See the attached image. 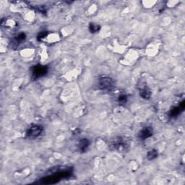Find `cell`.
<instances>
[{"instance_id":"obj_10","label":"cell","mask_w":185,"mask_h":185,"mask_svg":"<svg viewBox=\"0 0 185 185\" xmlns=\"http://www.w3.org/2000/svg\"><path fill=\"white\" fill-rule=\"evenodd\" d=\"M89 30L92 33H95L100 30V26L95 23H90L89 25Z\"/></svg>"},{"instance_id":"obj_4","label":"cell","mask_w":185,"mask_h":185,"mask_svg":"<svg viewBox=\"0 0 185 185\" xmlns=\"http://www.w3.org/2000/svg\"><path fill=\"white\" fill-rule=\"evenodd\" d=\"M47 67L44 66H37L35 67L33 70V76L34 77L35 79L36 78H39L41 77L44 76L45 74L47 73Z\"/></svg>"},{"instance_id":"obj_2","label":"cell","mask_w":185,"mask_h":185,"mask_svg":"<svg viewBox=\"0 0 185 185\" xmlns=\"http://www.w3.org/2000/svg\"><path fill=\"white\" fill-rule=\"evenodd\" d=\"M114 85V81L111 78L103 77L98 80V88L101 90H109L113 88Z\"/></svg>"},{"instance_id":"obj_1","label":"cell","mask_w":185,"mask_h":185,"mask_svg":"<svg viewBox=\"0 0 185 185\" xmlns=\"http://www.w3.org/2000/svg\"><path fill=\"white\" fill-rule=\"evenodd\" d=\"M70 172H61L59 173L57 175H54L52 176H49L47 178L43 179V181L41 183V184H54L59 182L61 180V179L65 178V177L70 176Z\"/></svg>"},{"instance_id":"obj_6","label":"cell","mask_w":185,"mask_h":185,"mask_svg":"<svg viewBox=\"0 0 185 185\" xmlns=\"http://www.w3.org/2000/svg\"><path fill=\"white\" fill-rule=\"evenodd\" d=\"M90 142L88 139L83 138L79 142V144H78V147H79V150L80 151L81 153L85 152L86 150L88 149V147H89Z\"/></svg>"},{"instance_id":"obj_12","label":"cell","mask_w":185,"mask_h":185,"mask_svg":"<svg viewBox=\"0 0 185 185\" xmlns=\"http://www.w3.org/2000/svg\"><path fill=\"white\" fill-rule=\"evenodd\" d=\"M46 35H47V32L41 33H40V34L38 35V40H41V39H42L43 38H44V37H46Z\"/></svg>"},{"instance_id":"obj_7","label":"cell","mask_w":185,"mask_h":185,"mask_svg":"<svg viewBox=\"0 0 185 185\" xmlns=\"http://www.w3.org/2000/svg\"><path fill=\"white\" fill-rule=\"evenodd\" d=\"M184 109V101H182V103L180 104V106L174 108V109H172V111H171L170 117H176V116L178 115L181 111H182Z\"/></svg>"},{"instance_id":"obj_5","label":"cell","mask_w":185,"mask_h":185,"mask_svg":"<svg viewBox=\"0 0 185 185\" xmlns=\"http://www.w3.org/2000/svg\"><path fill=\"white\" fill-rule=\"evenodd\" d=\"M153 134V130L151 127H146L143 128L142 130L139 132L138 137L140 138L145 140L151 137Z\"/></svg>"},{"instance_id":"obj_3","label":"cell","mask_w":185,"mask_h":185,"mask_svg":"<svg viewBox=\"0 0 185 185\" xmlns=\"http://www.w3.org/2000/svg\"><path fill=\"white\" fill-rule=\"evenodd\" d=\"M43 127L40 125H34L28 129L26 133V136L31 140L35 139L42 133Z\"/></svg>"},{"instance_id":"obj_11","label":"cell","mask_w":185,"mask_h":185,"mask_svg":"<svg viewBox=\"0 0 185 185\" xmlns=\"http://www.w3.org/2000/svg\"><path fill=\"white\" fill-rule=\"evenodd\" d=\"M127 97L126 95L120 96L119 98H118V101H119L120 103H125L127 102Z\"/></svg>"},{"instance_id":"obj_9","label":"cell","mask_w":185,"mask_h":185,"mask_svg":"<svg viewBox=\"0 0 185 185\" xmlns=\"http://www.w3.org/2000/svg\"><path fill=\"white\" fill-rule=\"evenodd\" d=\"M157 155H158V152H157V151L155 150V149H153V150L150 151L148 153H147V158L148 160L151 161L156 158Z\"/></svg>"},{"instance_id":"obj_8","label":"cell","mask_w":185,"mask_h":185,"mask_svg":"<svg viewBox=\"0 0 185 185\" xmlns=\"http://www.w3.org/2000/svg\"><path fill=\"white\" fill-rule=\"evenodd\" d=\"M140 95L142 98H145V99H149L151 96V92L148 88H144L140 90Z\"/></svg>"}]
</instances>
